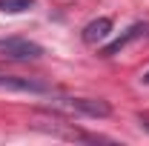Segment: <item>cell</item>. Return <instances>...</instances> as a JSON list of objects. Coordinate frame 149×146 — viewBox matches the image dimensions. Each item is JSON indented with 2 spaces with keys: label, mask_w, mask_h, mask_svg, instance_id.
Wrapping results in <instances>:
<instances>
[{
  "label": "cell",
  "mask_w": 149,
  "mask_h": 146,
  "mask_svg": "<svg viewBox=\"0 0 149 146\" xmlns=\"http://www.w3.org/2000/svg\"><path fill=\"white\" fill-rule=\"evenodd\" d=\"M55 109H63L69 115H86V117H106L112 106L106 100H92V97H63L55 100Z\"/></svg>",
  "instance_id": "1"
},
{
  "label": "cell",
  "mask_w": 149,
  "mask_h": 146,
  "mask_svg": "<svg viewBox=\"0 0 149 146\" xmlns=\"http://www.w3.org/2000/svg\"><path fill=\"white\" fill-rule=\"evenodd\" d=\"M0 52L12 60H37L43 55V46L23 40V37H9V40H0Z\"/></svg>",
  "instance_id": "2"
},
{
  "label": "cell",
  "mask_w": 149,
  "mask_h": 146,
  "mask_svg": "<svg viewBox=\"0 0 149 146\" xmlns=\"http://www.w3.org/2000/svg\"><path fill=\"white\" fill-rule=\"evenodd\" d=\"M0 89L9 92H29V95H49V86L35 77H17V74H0Z\"/></svg>",
  "instance_id": "3"
},
{
  "label": "cell",
  "mask_w": 149,
  "mask_h": 146,
  "mask_svg": "<svg viewBox=\"0 0 149 146\" xmlns=\"http://www.w3.org/2000/svg\"><path fill=\"white\" fill-rule=\"evenodd\" d=\"M146 35H149V23H135V26H129L123 35L118 37V40H112L100 55H103V57H112V55H118V52H123L129 43H135L138 37H146Z\"/></svg>",
  "instance_id": "4"
},
{
  "label": "cell",
  "mask_w": 149,
  "mask_h": 146,
  "mask_svg": "<svg viewBox=\"0 0 149 146\" xmlns=\"http://www.w3.org/2000/svg\"><path fill=\"white\" fill-rule=\"evenodd\" d=\"M109 35H112V20L109 17H97V20H92V23H86V29H83V43L97 46V43H103Z\"/></svg>",
  "instance_id": "5"
},
{
  "label": "cell",
  "mask_w": 149,
  "mask_h": 146,
  "mask_svg": "<svg viewBox=\"0 0 149 146\" xmlns=\"http://www.w3.org/2000/svg\"><path fill=\"white\" fill-rule=\"evenodd\" d=\"M35 6V0H0V12L3 15H23Z\"/></svg>",
  "instance_id": "6"
},
{
  "label": "cell",
  "mask_w": 149,
  "mask_h": 146,
  "mask_svg": "<svg viewBox=\"0 0 149 146\" xmlns=\"http://www.w3.org/2000/svg\"><path fill=\"white\" fill-rule=\"evenodd\" d=\"M141 83H146V86H149V72L143 74V77H141Z\"/></svg>",
  "instance_id": "7"
},
{
  "label": "cell",
  "mask_w": 149,
  "mask_h": 146,
  "mask_svg": "<svg viewBox=\"0 0 149 146\" xmlns=\"http://www.w3.org/2000/svg\"><path fill=\"white\" fill-rule=\"evenodd\" d=\"M141 123H143V126H146V129H149V117H141Z\"/></svg>",
  "instance_id": "8"
}]
</instances>
